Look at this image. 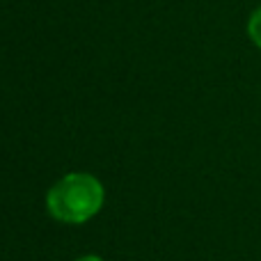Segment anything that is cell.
Masks as SVG:
<instances>
[{"label": "cell", "instance_id": "7a4b0ae2", "mask_svg": "<svg viewBox=\"0 0 261 261\" xmlns=\"http://www.w3.org/2000/svg\"><path fill=\"white\" fill-rule=\"evenodd\" d=\"M248 32H250V37H252V41L261 48V7L257 9V12L250 16V21H248Z\"/></svg>", "mask_w": 261, "mask_h": 261}, {"label": "cell", "instance_id": "6da1fadb", "mask_svg": "<svg viewBox=\"0 0 261 261\" xmlns=\"http://www.w3.org/2000/svg\"><path fill=\"white\" fill-rule=\"evenodd\" d=\"M103 186L96 176L76 172L67 174L48 190L46 208L60 222L81 225L94 218L103 206Z\"/></svg>", "mask_w": 261, "mask_h": 261}, {"label": "cell", "instance_id": "3957f363", "mask_svg": "<svg viewBox=\"0 0 261 261\" xmlns=\"http://www.w3.org/2000/svg\"><path fill=\"white\" fill-rule=\"evenodd\" d=\"M78 261H103L101 257H96V254H87V257H81Z\"/></svg>", "mask_w": 261, "mask_h": 261}]
</instances>
